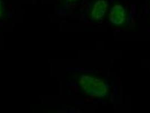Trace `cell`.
I'll return each instance as SVG.
<instances>
[{
    "label": "cell",
    "instance_id": "obj_1",
    "mask_svg": "<svg viewBox=\"0 0 150 113\" xmlns=\"http://www.w3.org/2000/svg\"><path fill=\"white\" fill-rule=\"evenodd\" d=\"M78 84L83 93L91 97H103L110 91V87L104 79L91 75H81Z\"/></svg>",
    "mask_w": 150,
    "mask_h": 113
},
{
    "label": "cell",
    "instance_id": "obj_2",
    "mask_svg": "<svg viewBox=\"0 0 150 113\" xmlns=\"http://www.w3.org/2000/svg\"><path fill=\"white\" fill-rule=\"evenodd\" d=\"M108 18L111 23L116 26L123 24L127 19V11L120 4H115L110 8Z\"/></svg>",
    "mask_w": 150,
    "mask_h": 113
},
{
    "label": "cell",
    "instance_id": "obj_3",
    "mask_svg": "<svg viewBox=\"0 0 150 113\" xmlns=\"http://www.w3.org/2000/svg\"><path fill=\"white\" fill-rule=\"evenodd\" d=\"M108 3L107 0H97L93 5L90 10V17L94 21L101 20L107 11Z\"/></svg>",
    "mask_w": 150,
    "mask_h": 113
},
{
    "label": "cell",
    "instance_id": "obj_4",
    "mask_svg": "<svg viewBox=\"0 0 150 113\" xmlns=\"http://www.w3.org/2000/svg\"><path fill=\"white\" fill-rule=\"evenodd\" d=\"M4 14V5L2 0H0V18H2Z\"/></svg>",
    "mask_w": 150,
    "mask_h": 113
},
{
    "label": "cell",
    "instance_id": "obj_5",
    "mask_svg": "<svg viewBox=\"0 0 150 113\" xmlns=\"http://www.w3.org/2000/svg\"><path fill=\"white\" fill-rule=\"evenodd\" d=\"M67 1H75V0H67Z\"/></svg>",
    "mask_w": 150,
    "mask_h": 113
}]
</instances>
